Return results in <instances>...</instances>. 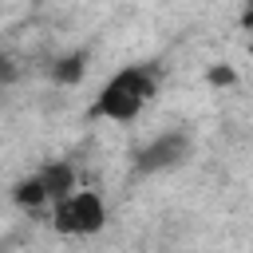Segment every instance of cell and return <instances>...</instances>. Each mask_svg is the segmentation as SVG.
<instances>
[{"label":"cell","instance_id":"1","mask_svg":"<svg viewBox=\"0 0 253 253\" xmlns=\"http://www.w3.org/2000/svg\"><path fill=\"white\" fill-rule=\"evenodd\" d=\"M154 91H158V67H154V63L123 67V71H115V75L103 83V91L95 95L91 119L130 123V119H138V111L154 99Z\"/></svg>","mask_w":253,"mask_h":253},{"label":"cell","instance_id":"5","mask_svg":"<svg viewBox=\"0 0 253 253\" xmlns=\"http://www.w3.org/2000/svg\"><path fill=\"white\" fill-rule=\"evenodd\" d=\"M83 75H87V47L67 51V55H59V59L51 63V79H55L59 87H75Z\"/></svg>","mask_w":253,"mask_h":253},{"label":"cell","instance_id":"8","mask_svg":"<svg viewBox=\"0 0 253 253\" xmlns=\"http://www.w3.org/2000/svg\"><path fill=\"white\" fill-rule=\"evenodd\" d=\"M16 79H20V63H16L12 55H4V51H0V87H12Z\"/></svg>","mask_w":253,"mask_h":253},{"label":"cell","instance_id":"2","mask_svg":"<svg viewBox=\"0 0 253 253\" xmlns=\"http://www.w3.org/2000/svg\"><path fill=\"white\" fill-rule=\"evenodd\" d=\"M51 225L63 233V237H87V233H99L107 225V206L95 190H75L67 194L63 202H55V213H51Z\"/></svg>","mask_w":253,"mask_h":253},{"label":"cell","instance_id":"3","mask_svg":"<svg viewBox=\"0 0 253 253\" xmlns=\"http://www.w3.org/2000/svg\"><path fill=\"white\" fill-rule=\"evenodd\" d=\"M190 158V138L182 130H166L158 138H150L138 154H134V170L138 174H162V170H174Z\"/></svg>","mask_w":253,"mask_h":253},{"label":"cell","instance_id":"6","mask_svg":"<svg viewBox=\"0 0 253 253\" xmlns=\"http://www.w3.org/2000/svg\"><path fill=\"white\" fill-rule=\"evenodd\" d=\"M12 198H16V206H20V210H43V206H47V190H43L40 174L20 178V182H16V190H12Z\"/></svg>","mask_w":253,"mask_h":253},{"label":"cell","instance_id":"4","mask_svg":"<svg viewBox=\"0 0 253 253\" xmlns=\"http://www.w3.org/2000/svg\"><path fill=\"white\" fill-rule=\"evenodd\" d=\"M40 182H43V190H47V202L55 206V202H63L67 194H75V170L67 166V162H47L43 170H40Z\"/></svg>","mask_w":253,"mask_h":253},{"label":"cell","instance_id":"9","mask_svg":"<svg viewBox=\"0 0 253 253\" xmlns=\"http://www.w3.org/2000/svg\"><path fill=\"white\" fill-rule=\"evenodd\" d=\"M241 24L253 28V0H245V12H241Z\"/></svg>","mask_w":253,"mask_h":253},{"label":"cell","instance_id":"7","mask_svg":"<svg viewBox=\"0 0 253 253\" xmlns=\"http://www.w3.org/2000/svg\"><path fill=\"white\" fill-rule=\"evenodd\" d=\"M206 83H210V87H233V83H237V71H233L229 63H213V67L206 71Z\"/></svg>","mask_w":253,"mask_h":253}]
</instances>
